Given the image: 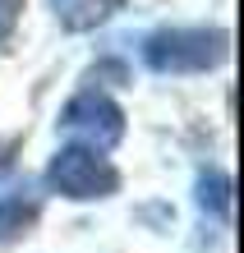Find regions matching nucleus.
<instances>
[{"label":"nucleus","mask_w":244,"mask_h":253,"mask_svg":"<svg viewBox=\"0 0 244 253\" xmlns=\"http://www.w3.org/2000/svg\"><path fill=\"white\" fill-rule=\"evenodd\" d=\"M231 55L221 28H161L143 42V65L152 74H207Z\"/></svg>","instance_id":"nucleus-1"},{"label":"nucleus","mask_w":244,"mask_h":253,"mask_svg":"<svg viewBox=\"0 0 244 253\" xmlns=\"http://www.w3.org/2000/svg\"><path fill=\"white\" fill-rule=\"evenodd\" d=\"M47 184L55 193H65V198H74V203H93V198H111V193L120 189V175H115V166L101 152L74 143V147H60V152L51 157Z\"/></svg>","instance_id":"nucleus-2"},{"label":"nucleus","mask_w":244,"mask_h":253,"mask_svg":"<svg viewBox=\"0 0 244 253\" xmlns=\"http://www.w3.org/2000/svg\"><path fill=\"white\" fill-rule=\"evenodd\" d=\"M60 129L74 133V138H79L83 147H93V152H106V147H115L120 138H125V111H120L106 92L83 87V92H74L65 101Z\"/></svg>","instance_id":"nucleus-3"},{"label":"nucleus","mask_w":244,"mask_h":253,"mask_svg":"<svg viewBox=\"0 0 244 253\" xmlns=\"http://www.w3.org/2000/svg\"><path fill=\"white\" fill-rule=\"evenodd\" d=\"M125 5V0H51L55 19L65 33H93V28H101L111 14Z\"/></svg>","instance_id":"nucleus-4"},{"label":"nucleus","mask_w":244,"mask_h":253,"mask_svg":"<svg viewBox=\"0 0 244 253\" xmlns=\"http://www.w3.org/2000/svg\"><path fill=\"white\" fill-rule=\"evenodd\" d=\"M42 212V198L33 189H9V193H0V244H9V240H19V235L37 221Z\"/></svg>","instance_id":"nucleus-5"},{"label":"nucleus","mask_w":244,"mask_h":253,"mask_svg":"<svg viewBox=\"0 0 244 253\" xmlns=\"http://www.w3.org/2000/svg\"><path fill=\"white\" fill-rule=\"evenodd\" d=\"M198 207H203V216H212V221H231V207H235L231 175H221V170L198 175Z\"/></svg>","instance_id":"nucleus-6"},{"label":"nucleus","mask_w":244,"mask_h":253,"mask_svg":"<svg viewBox=\"0 0 244 253\" xmlns=\"http://www.w3.org/2000/svg\"><path fill=\"white\" fill-rule=\"evenodd\" d=\"M19 9H23V0H0V46L14 33V23H19Z\"/></svg>","instance_id":"nucleus-7"}]
</instances>
